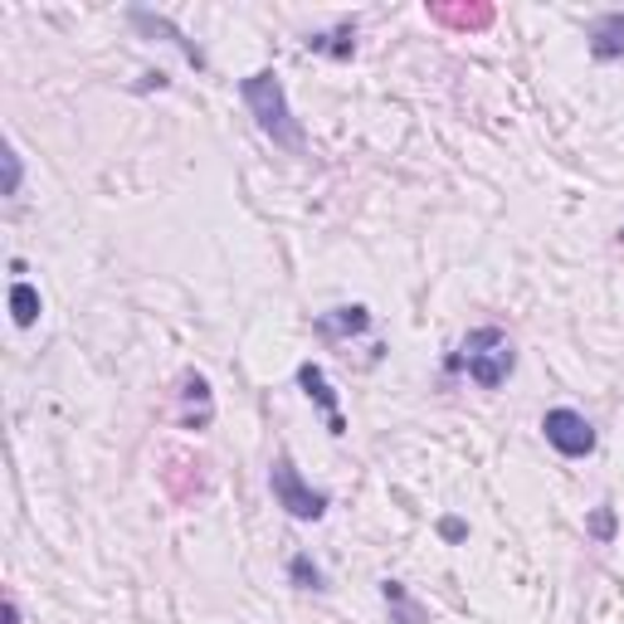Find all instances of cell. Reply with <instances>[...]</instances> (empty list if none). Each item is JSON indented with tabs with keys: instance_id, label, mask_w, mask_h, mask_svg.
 <instances>
[{
	"instance_id": "9c48e42d",
	"label": "cell",
	"mask_w": 624,
	"mask_h": 624,
	"mask_svg": "<svg viewBox=\"0 0 624 624\" xmlns=\"http://www.w3.org/2000/svg\"><path fill=\"white\" fill-rule=\"evenodd\" d=\"M586 39H590V59H596V64H615V59H624V10L596 15Z\"/></svg>"
},
{
	"instance_id": "9a60e30c",
	"label": "cell",
	"mask_w": 624,
	"mask_h": 624,
	"mask_svg": "<svg viewBox=\"0 0 624 624\" xmlns=\"http://www.w3.org/2000/svg\"><path fill=\"white\" fill-rule=\"evenodd\" d=\"M288 580H293L298 590H327V576H322V566L308 556V551H298V556L288 561Z\"/></svg>"
},
{
	"instance_id": "5bb4252c",
	"label": "cell",
	"mask_w": 624,
	"mask_h": 624,
	"mask_svg": "<svg viewBox=\"0 0 624 624\" xmlns=\"http://www.w3.org/2000/svg\"><path fill=\"white\" fill-rule=\"evenodd\" d=\"M39 288L35 284H25V278H15L10 284V317H15V327H35L39 322Z\"/></svg>"
},
{
	"instance_id": "2e32d148",
	"label": "cell",
	"mask_w": 624,
	"mask_h": 624,
	"mask_svg": "<svg viewBox=\"0 0 624 624\" xmlns=\"http://www.w3.org/2000/svg\"><path fill=\"white\" fill-rule=\"evenodd\" d=\"M586 532L596 537V542H615V507H610V503H600L596 513H590Z\"/></svg>"
},
{
	"instance_id": "7c38bea8",
	"label": "cell",
	"mask_w": 624,
	"mask_h": 624,
	"mask_svg": "<svg viewBox=\"0 0 624 624\" xmlns=\"http://www.w3.org/2000/svg\"><path fill=\"white\" fill-rule=\"evenodd\" d=\"M308 49L347 64V59L357 55V20H337V29H327V35H308Z\"/></svg>"
},
{
	"instance_id": "7a4b0ae2",
	"label": "cell",
	"mask_w": 624,
	"mask_h": 624,
	"mask_svg": "<svg viewBox=\"0 0 624 624\" xmlns=\"http://www.w3.org/2000/svg\"><path fill=\"white\" fill-rule=\"evenodd\" d=\"M449 371L454 376H468L478 391H497L517 371V347L503 327H473L459 341V351L449 357Z\"/></svg>"
},
{
	"instance_id": "30bf717a",
	"label": "cell",
	"mask_w": 624,
	"mask_h": 624,
	"mask_svg": "<svg viewBox=\"0 0 624 624\" xmlns=\"http://www.w3.org/2000/svg\"><path fill=\"white\" fill-rule=\"evenodd\" d=\"M201 468H205L201 459L171 454V459H166V468H161V488L176 497V503H191V497L205 488V473H201Z\"/></svg>"
},
{
	"instance_id": "ba28073f",
	"label": "cell",
	"mask_w": 624,
	"mask_h": 624,
	"mask_svg": "<svg viewBox=\"0 0 624 624\" xmlns=\"http://www.w3.org/2000/svg\"><path fill=\"white\" fill-rule=\"evenodd\" d=\"M312 332H317L322 341H351V337H361V332H371V308L367 303L332 308V312H322V317L312 322Z\"/></svg>"
},
{
	"instance_id": "5b68a950",
	"label": "cell",
	"mask_w": 624,
	"mask_h": 624,
	"mask_svg": "<svg viewBox=\"0 0 624 624\" xmlns=\"http://www.w3.org/2000/svg\"><path fill=\"white\" fill-rule=\"evenodd\" d=\"M424 15H430L434 25H444V29L478 35V29H488L497 20V10L488 5V0H430V5H424Z\"/></svg>"
},
{
	"instance_id": "277c9868",
	"label": "cell",
	"mask_w": 624,
	"mask_h": 624,
	"mask_svg": "<svg viewBox=\"0 0 624 624\" xmlns=\"http://www.w3.org/2000/svg\"><path fill=\"white\" fill-rule=\"evenodd\" d=\"M542 434L561 459H586V454H596V424L580 410H566V405L542 415Z\"/></svg>"
},
{
	"instance_id": "8992f818",
	"label": "cell",
	"mask_w": 624,
	"mask_h": 624,
	"mask_svg": "<svg viewBox=\"0 0 624 624\" xmlns=\"http://www.w3.org/2000/svg\"><path fill=\"white\" fill-rule=\"evenodd\" d=\"M181 430H211L215 424V391H211V381L201 376V371H185L181 376Z\"/></svg>"
},
{
	"instance_id": "3957f363",
	"label": "cell",
	"mask_w": 624,
	"mask_h": 624,
	"mask_svg": "<svg viewBox=\"0 0 624 624\" xmlns=\"http://www.w3.org/2000/svg\"><path fill=\"white\" fill-rule=\"evenodd\" d=\"M268 488H274V503L284 507L293 523H322L332 507V497L322 493V488H312L303 473L293 468V459L288 454H278L274 468H268Z\"/></svg>"
},
{
	"instance_id": "d6986e66",
	"label": "cell",
	"mask_w": 624,
	"mask_h": 624,
	"mask_svg": "<svg viewBox=\"0 0 624 624\" xmlns=\"http://www.w3.org/2000/svg\"><path fill=\"white\" fill-rule=\"evenodd\" d=\"M5 624H20V605H15V596L5 600Z\"/></svg>"
},
{
	"instance_id": "e0dca14e",
	"label": "cell",
	"mask_w": 624,
	"mask_h": 624,
	"mask_svg": "<svg viewBox=\"0 0 624 624\" xmlns=\"http://www.w3.org/2000/svg\"><path fill=\"white\" fill-rule=\"evenodd\" d=\"M20 181H25V161L15 147H5V195H20Z\"/></svg>"
},
{
	"instance_id": "52a82bcc",
	"label": "cell",
	"mask_w": 624,
	"mask_h": 624,
	"mask_svg": "<svg viewBox=\"0 0 624 624\" xmlns=\"http://www.w3.org/2000/svg\"><path fill=\"white\" fill-rule=\"evenodd\" d=\"M298 386H303L308 400L327 415V434H332V440H341V434H347V420H341V410H337V391L327 386V371L303 361V367H298Z\"/></svg>"
},
{
	"instance_id": "8fae6325",
	"label": "cell",
	"mask_w": 624,
	"mask_h": 624,
	"mask_svg": "<svg viewBox=\"0 0 624 624\" xmlns=\"http://www.w3.org/2000/svg\"><path fill=\"white\" fill-rule=\"evenodd\" d=\"M128 20H132V25H142V29H152V35H166V39H171V45H176V49H181V55H185V64L205 69V55H201V49H195L191 39H185L181 29H176V25H171V20H166V15H152V10H128Z\"/></svg>"
},
{
	"instance_id": "ac0fdd59",
	"label": "cell",
	"mask_w": 624,
	"mask_h": 624,
	"mask_svg": "<svg viewBox=\"0 0 624 624\" xmlns=\"http://www.w3.org/2000/svg\"><path fill=\"white\" fill-rule=\"evenodd\" d=\"M440 532L449 537V542H464V537H468V527L459 523V517H444V523H440Z\"/></svg>"
},
{
	"instance_id": "4fadbf2b",
	"label": "cell",
	"mask_w": 624,
	"mask_h": 624,
	"mask_svg": "<svg viewBox=\"0 0 624 624\" xmlns=\"http://www.w3.org/2000/svg\"><path fill=\"white\" fill-rule=\"evenodd\" d=\"M381 600L391 610V624H424V605H415L400 580H381Z\"/></svg>"
},
{
	"instance_id": "6da1fadb",
	"label": "cell",
	"mask_w": 624,
	"mask_h": 624,
	"mask_svg": "<svg viewBox=\"0 0 624 624\" xmlns=\"http://www.w3.org/2000/svg\"><path fill=\"white\" fill-rule=\"evenodd\" d=\"M239 98H244L249 118L259 122V132H264V137L274 142V147H284V152L303 156V147H308L303 122L293 118V103H288V88H284V79H278L274 69H259V74L239 79Z\"/></svg>"
}]
</instances>
